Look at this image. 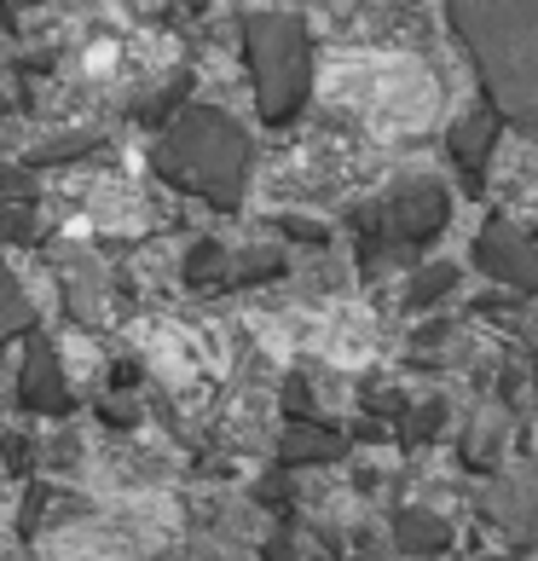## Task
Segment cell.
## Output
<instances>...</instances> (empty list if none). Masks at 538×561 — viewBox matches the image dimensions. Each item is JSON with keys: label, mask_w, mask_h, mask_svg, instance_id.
Returning a JSON list of instances; mask_svg holds the SVG:
<instances>
[{"label": "cell", "mask_w": 538, "mask_h": 561, "mask_svg": "<svg viewBox=\"0 0 538 561\" xmlns=\"http://www.w3.org/2000/svg\"><path fill=\"white\" fill-rule=\"evenodd\" d=\"M0 116H7V99H0Z\"/></svg>", "instance_id": "4fadbf2b"}, {"label": "cell", "mask_w": 538, "mask_h": 561, "mask_svg": "<svg viewBox=\"0 0 538 561\" xmlns=\"http://www.w3.org/2000/svg\"><path fill=\"white\" fill-rule=\"evenodd\" d=\"M243 162H250V145H243V134L220 111L185 116L180 128L157 145V169L169 174L174 185H185V192L220 203V209H226V203H238Z\"/></svg>", "instance_id": "7a4b0ae2"}, {"label": "cell", "mask_w": 538, "mask_h": 561, "mask_svg": "<svg viewBox=\"0 0 538 561\" xmlns=\"http://www.w3.org/2000/svg\"><path fill=\"white\" fill-rule=\"evenodd\" d=\"M24 400H30L35 411H65V405H70L65 370H58L53 347H35V353H30V365H24Z\"/></svg>", "instance_id": "8992f818"}, {"label": "cell", "mask_w": 538, "mask_h": 561, "mask_svg": "<svg viewBox=\"0 0 538 561\" xmlns=\"http://www.w3.org/2000/svg\"><path fill=\"white\" fill-rule=\"evenodd\" d=\"M18 324H24V296H18L12 278L0 273V336H7V330H18Z\"/></svg>", "instance_id": "30bf717a"}, {"label": "cell", "mask_w": 538, "mask_h": 561, "mask_svg": "<svg viewBox=\"0 0 538 561\" xmlns=\"http://www.w3.org/2000/svg\"><path fill=\"white\" fill-rule=\"evenodd\" d=\"M400 538H405V550H423V556H434V550L451 545V533L434 522V515H417V510L400 515Z\"/></svg>", "instance_id": "ba28073f"}, {"label": "cell", "mask_w": 538, "mask_h": 561, "mask_svg": "<svg viewBox=\"0 0 538 561\" xmlns=\"http://www.w3.org/2000/svg\"><path fill=\"white\" fill-rule=\"evenodd\" d=\"M440 417H446L440 405H423V417H411V440H428V434L440 428Z\"/></svg>", "instance_id": "7c38bea8"}, {"label": "cell", "mask_w": 538, "mask_h": 561, "mask_svg": "<svg viewBox=\"0 0 538 561\" xmlns=\"http://www.w3.org/2000/svg\"><path fill=\"white\" fill-rule=\"evenodd\" d=\"M185 273H192V278H209V273H220V249H215V243H203V249H197V261L185 266Z\"/></svg>", "instance_id": "8fae6325"}, {"label": "cell", "mask_w": 538, "mask_h": 561, "mask_svg": "<svg viewBox=\"0 0 538 561\" xmlns=\"http://www.w3.org/2000/svg\"><path fill=\"white\" fill-rule=\"evenodd\" d=\"M504 128V116H492V111H474L458 122V134H451V151H458V162H469V169H481L487 162V145L499 139Z\"/></svg>", "instance_id": "52a82bcc"}, {"label": "cell", "mask_w": 538, "mask_h": 561, "mask_svg": "<svg viewBox=\"0 0 538 561\" xmlns=\"http://www.w3.org/2000/svg\"><path fill=\"white\" fill-rule=\"evenodd\" d=\"M487 561H504V556H487Z\"/></svg>", "instance_id": "5bb4252c"}, {"label": "cell", "mask_w": 538, "mask_h": 561, "mask_svg": "<svg viewBox=\"0 0 538 561\" xmlns=\"http://www.w3.org/2000/svg\"><path fill=\"white\" fill-rule=\"evenodd\" d=\"M474 261H481L492 278H504L510 289H538V255L510 232V226H492V232L474 243Z\"/></svg>", "instance_id": "277c9868"}, {"label": "cell", "mask_w": 538, "mask_h": 561, "mask_svg": "<svg viewBox=\"0 0 538 561\" xmlns=\"http://www.w3.org/2000/svg\"><path fill=\"white\" fill-rule=\"evenodd\" d=\"M451 18L499 111L538 122V7H458Z\"/></svg>", "instance_id": "6da1fadb"}, {"label": "cell", "mask_w": 538, "mask_h": 561, "mask_svg": "<svg viewBox=\"0 0 538 561\" xmlns=\"http://www.w3.org/2000/svg\"><path fill=\"white\" fill-rule=\"evenodd\" d=\"M451 278H458V266H434V273H423L417 284H411V301L428 307L434 296H440V289H451Z\"/></svg>", "instance_id": "9c48e42d"}, {"label": "cell", "mask_w": 538, "mask_h": 561, "mask_svg": "<svg viewBox=\"0 0 538 561\" xmlns=\"http://www.w3.org/2000/svg\"><path fill=\"white\" fill-rule=\"evenodd\" d=\"M250 65H255V93L266 122H296L301 99H307V35L289 12L278 18H250Z\"/></svg>", "instance_id": "3957f363"}, {"label": "cell", "mask_w": 538, "mask_h": 561, "mask_svg": "<svg viewBox=\"0 0 538 561\" xmlns=\"http://www.w3.org/2000/svg\"><path fill=\"white\" fill-rule=\"evenodd\" d=\"M388 220H394V238L400 243H423V238L440 232V220H446V192H440V185H428V180L405 185Z\"/></svg>", "instance_id": "5b68a950"}]
</instances>
